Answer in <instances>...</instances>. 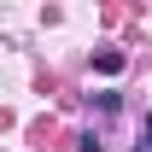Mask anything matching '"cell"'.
<instances>
[{"label": "cell", "mask_w": 152, "mask_h": 152, "mask_svg": "<svg viewBox=\"0 0 152 152\" xmlns=\"http://www.w3.org/2000/svg\"><path fill=\"white\" fill-rule=\"evenodd\" d=\"M94 70H105V76H117V70H123V53H111V47H105V53H94Z\"/></svg>", "instance_id": "cell-1"}, {"label": "cell", "mask_w": 152, "mask_h": 152, "mask_svg": "<svg viewBox=\"0 0 152 152\" xmlns=\"http://www.w3.org/2000/svg\"><path fill=\"white\" fill-rule=\"evenodd\" d=\"M134 152H152V111H146V140H134Z\"/></svg>", "instance_id": "cell-2"}, {"label": "cell", "mask_w": 152, "mask_h": 152, "mask_svg": "<svg viewBox=\"0 0 152 152\" xmlns=\"http://www.w3.org/2000/svg\"><path fill=\"white\" fill-rule=\"evenodd\" d=\"M82 152H99V140H94V134H88V140H82Z\"/></svg>", "instance_id": "cell-3"}]
</instances>
